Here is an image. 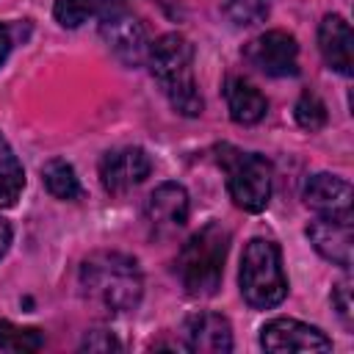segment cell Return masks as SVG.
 Returning <instances> with one entry per match:
<instances>
[{
    "label": "cell",
    "mask_w": 354,
    "mask_h": 354,
    "mask_svg": "<svg viewBox=\"0 0 354 354\" xmlns=\"http://www.w3.org/2000/svg\"><path fill=\"white\" fill-rule=\"evenodd\" d=\"M77 288L88 307L102 315H124L144 296V277L136 257L124 252H94L80 263Z\"/></svg>",
    "instance_id": "obj_1"
},
{
    "label": "cell",
    "mask_w": 354,
    "mask_h": 354,
    "mask_svg": "<svg viewBox=\"0 0 354 354\" xmlns=\"http://www.w3.org/2000/svg\"><path fill=\"white\" fill-rule=\"evenodd\" d=\"M230 252V230L221 221L199 227L177 254V279L191 299H207L221 288L224 263Z\"/></svg>",
    "instance_id": "obj_2"
},
{
    "label": "cell",
    "mask_w": 354,
    "mask_h": 354,
    "mask_svg": "<svg viewBox=\"0 0 354 354\" xmlns=\"http://www.w3.org/2000/svg\"><path fill=\"white\" fill-rule=\"evenodd\" d=\"M149 69L171 108L183 116H199L205 102L194 80V47L183 33H163L149 44Z\"/></svg>",
    "instance_id": "obj_3"
},
{
    "label": "cell",
    "mask_w": 354,
    "mask_h": 354,
    "mask_svg": "<svg viewBox=\"0 0 354 354\" xmlns=\"http://www.w3.org/2000/svg\"><path fill=\"white\" fill-rule=\"evenodd\" d=\"M241 296L252 310H271L288 296V277L282 268V252L268 238H252L241 257Z\"/></svg>",
    "instance_id": "obj_4"
},
{
    "label": "cell",
    "mask_w": 354,
    "mask_h": 354,
    "mask_svg": "<svg viewBox=\"0 0 354 354\" xmlns=\"http://www.w3.org/2000/svg\"><path fill=\"white\" fill-rule=\"evenodd\" d=\"M218 163L227 171L230 199L246 213L266 210L271 199V163L257 152H241L232 147H221Z\"/></svg>",
    "instance_id": "obj_5"
},
{
    "label": "cell",
    "mask_w": 354,
    "mask_h": 354,
    "mask_svg": "<svg viewBox=\"0 0 354 354\" xmlns=\"http://www.w3.org/2000/svg\"><path fill=\"white\" fill-rule=\"evenodd\" d=\"M243 58L268 77H293L299 72V44L293 33L279 28L254 36L243 47Z\"/></svg>",
    "instance_id": "obj_6"
},
{
    "label": "cell",
    "mask_w": 354,
    "mask_h": 354,
    "mask_svg": "<svg viewBox=\"0 0 354 354\" xmlns=\"http://www.w3.org/2000/svg\"><path fill=\"white\" fill-rule=\"evenodd\" d=\"M100 36L113 53V58H119L124 66H141L147 61L149 53L147 30L138 22V17H133L127 8L100 19Z\"/></svg>",
    "instance_id": "obj_7"
},
{
    "label": "cell",
    "mask_w": 354,
    "mask_h": 354,
    "mask_svg": "<svg viewBox=\"0 0 354 354\" xmlns=\"http://www.w3.org/2000/svg\"><path fill=\"white\" fill-rule=\"evenodd\" d=\"M152 171V160L141 147H119L102 155L100 183L111 196H122L130 188L141 185Z\"/></svg>",
    "instance_id": "obj_8"
},
{
    "label": "cell",
    "mask_w": 354,
    "mask_h": 354,
    "mask_svg": "<svg viewBox=\"0 0 354 354\" xmlns=\"http://www.w3.org/2000/svg\"><path fill=\"white\" fill-rule=\"evenodd\" d=\"M260 346L271 354L288 351H332V340L318 329L296 318H274L260 329Z\"/></svg>",
    "instance_id": "obj_9"
},
{
    "label": "cell",
    "mask_w": 354,
    "mask_h": 354,
    "mask_svg": "<svg viewBox=\"0 0 354 354\" xmlns=\"http://www.w3.org/2000/svg\"><path fill=\"white\" fill-rule=\"evenodd\" d=\"M191 213V199L188 191L180 183H160L144 205V216L147 224L152 227L155 235H171L180 227H185Z\"/></svg>",
    "instance_id": "obj_10"
},
{
    "label": "cell",
    "mask_w": 354,
    "mask_h": 354,
    "mask_svg": "<svg viewBox=\"0 0 354 354\" xmlns=\"http://www.w3.org/2000/svg\"><path fill=\"white\" fill-rule=\"evenodd\" d=\"M301 199L318 216H332V218H348L351 221V199H354V191H351L348 180H343L337 174H329V171L310 174L304 180Z\"/></svg>",
    "instance_id": "obj_11"
},
{
    "label": "cell",
    "mask_w": 354,
    "mask_h": 354,
    "mask_svg": "<svg viewBox=\"0 0 354 354\" xmlns=\"http://www.w3.org/2000/svg\"><path fill=\"white\" fill-rule=\"evenodd\" d=\"M180 346L199 354H227L232 351V326L218 313H196L183 324Z\"/></svg>",
    "instance_id": "obj_12"
},
{
    "label": "cell",
    "mask_w": 354,
    "mask_h": 354,
    "mask_svg": "<svg viewBox=\"0 0 354 354\" xmlns=\"http://www.w3.org/2000/svg\"><path fill=\"white\" fill-rule=\"evenodd\" d=\"M307 238L313 249L326 257L329 263L340 268H351V221L348 218H332V216H318L315 221L307 224Z\"/></svg>",
    "instance_id": "obj_13"
},
{
    "label": "cell",
    "mask_w": 354,
    "mask_h": 354,
    "mask_svg": "<svg viewBox=\"0 0 354 354\" xmlns=\"http://www.w3.org/2000/svg\"><path fill=\"white\" fill-rule=\"evenodd\" d=\"M318 50L324 64L348 77L354 66V53H351V28L340 14H326L318 25Z\"/></svg>",
    "instance_id": "obj_14"
},
{
    "label": "cell",
    "mask_w": 354,
    "mask_h": 354,
    "mask_svg": "<svg viewBox=\"0 0 354 354\" xmlns=\"http://www.w3.org/2000/svg\"><path fill=\"white\" fill-rule=\"evenodd\" d=\"M224 102L235 124H257L268 113V100L249 80L230 75L224 83Z\"/></svg>",
    "instance_id": "obj_15"
},
{
    "label": "cell",
    "mask_w": 354,
    "mask_h": 354,
    "mask_svg": "<svg viewBox=\"0 0 354 354\" xmlns=\"http://www.w3.org/2000/svg\"><path fill=\"white\" fill-rule=\"evenodd\" d=\"M127 0H55L53 14L64 28H80L88 19H105L116 11H124Z\"/></svg>",
    "instance_id": "obj_16"
},
{
    "label": "cell",
    "mask_w": 354,
    "mask_h": 354,
    "mask_svg": "<svg viewBox=\"0 0 354 354\" xmlns=\"http://www.w3.org/2000/svg\"><path fill=\"white\" fill-rule=\"evenodd\" d=\"M41 183H44L47 194L61 199V202H75L83 196V185L77 180V171L64 158H50L41 166Z\"/></svg>",
    "instance_id": "obj_17"
},
{
    "label": "cell",
    "mask_w": 354,
    "mask_h": 354,
    "mask_svg": "<svg viewBox=\"0 0 354 354\" xmlns=\"http://www.w3.org/2000/svg\"><path fill=\"white\" fill-rule=\"evenodd\" d=\"M25 188V169L14 155L8 138L0 133V207H14Z\"/></svg>",
    "instance_id": "obj_18"
},
{
    "label": "cell",
    "mask_w": 354,
    "mask_h": 354,
    "mask_svg": "<svg viewBox=\"0 0 354 354\" xmlns=\"http://www.w3.org/2000/svg\"><path fill=\"white\" fill-rule=\"evenodd\" d=\"M44 337L33 326H17L11 321H0V348L6 351H36L41 348Z\"/></svg>",
    "instance_id": "obj_19"
},
{
    "label": "cell",
    "mask_w": 354,
    "mask_h": 354,
    "mask_svg": "<svg viewBox=\"0 0 354 354\" xmlns=\"http://www.w3.org/2000/svg\"><path fill=\"white\" fill-rule=\"evenodd\" d=\"M221 8H224V17L238 28L266 22L268 17V0H224Z\"/></svg>",
    "instance_id": "obj_20"
},
{
    "label": "cell",
    "mask_w": 354,
    "mask_h": 354,
    "mask_svg": "<svg viewBox=\"0 0 354 354\" xmlns=\"http://www.w3.org/2000/svg\"><path fill=\"white\" fill-rule=\"evenodd\" d=\"M293 116H296L299 127L315 133V130H321L326 124V105L315 91H304L293 105Z\"/></svg>",
    "instance_id": "obj_21"
},
{
    "label": "cell",
    "mask_w": 354,
    "mask_h": 354,
    "mask_svg": "<svg viewBox=\"0 0 354 354\" xmlns=\"http://www.w3.org/2000/svg\"><path fill=\"white\" fill-rule=\"evenodd\" d=\"M332 304H335L337 315L343 318V324L351 326V321H354V304H351V279L348 277H343L332 288Z\"/></svg>",
    "instance_id": "obj_22"
},
{
    "label": "cell",
    "mask_w": 354,
    "mask_h": 354,
    "mask_svg": "<svg viewBox=\"0 0 354 354\" xmlns=\"http://www.w3.org/2000/svg\"><path fill=\"white\" fill-rule=\"evenodd\" d=\"M80 348H83V351H113V348H122V343H119L111 332L97 329V332H88V335L83 337Z\"/></svg>",
    "instance_id": "obj_23"
},
{
    "label": "cell",
    "mask_w": 354,
    "mask_h": 354,
    "mask_svg": "<svg viewBox=\"0 0 354 354\" xmlns=\"http://www.w3.org/2000/svg\"><path fill=\"white\" fill-rule=\"evenodd\" d=\"M11 47H14V30H11L6 22H0V66H3L6 58L11 55Z\"/></svg>",
    "instance_id": "obj_24"
},
{
    "label": "cell",
    "mask_w": 354,
    "mask_h": 354,
    "mask_svg": "<svg viewBox=\"0 0 354 354\" xmlns=\"http://www.w3.org/2000/svg\"><path fill=\"white\" fill-rule=\"evenodd\" d=\"M11 235H14V232H11V224L0 216V260H3V254L8 252V246H11Z\"/></svg>",
    "instance_id": "obj_25"
}]
</instances>
